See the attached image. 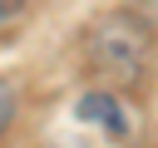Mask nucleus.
I'll return each mask as SVG.
<instances>
[{
  "label": "nucleus",
  "instance_id": "obj_1",
  "mask_svg": "<svg viewBox=\"0 0 158 148\" xmlns=\"http://www.w3.org/2000/svg\"><path fill=\"white\" fill-rule=\"evenodd\" d=\"M84 54H89V64H94L104 79L133 84V79H143V69H148L153 35H148V25H143L138 15L114 10V15L94 20V30H89V39H84Z\"/></svg>",
  "mask_w": 158,
  "mask_h": 148
},
{
  "label": "nucleus",
  "instance_id": "obj_2",
  "mask_svg": "<svg viewBox=\"0 0 158 148\" xmlns=\"http://www.w3.org/2000/svg\"><path fill=\"white\" fill-rule=\"evenodd\" d=\"M79 118H89V123H104L114 138H123V133H128V118H123V109H118L109 94H84V99H79Z\"/></svg>",
  "mask_w": 158,
  "mask_h": 148
},
{
  "label": "nucleus",
  "instance_id": "obj_3",
  "mask_svg": "<svg viewBox=\"0 0 158 148\" xmlns=\"http://www.w3.org/2000/svg\"><path fill=\"white\" fill-rule=\"evenodd\" d=\"M10 118H15V89L0 79V133L10 128Z\"/></svg>",
  "mask_w": 158,
  "mask_h": 148
},
{
  "label": "nucleus",
  "instance_id": "obj_4",
  "mask_svg": "<svg viewBox=\"0 0 158 148\" xmlns=\"http://www.w3.org/2000/svg\"><path fill=\"white\" fill-rule=\"evenodd\" d=\"M25 5H30V0H0V25L20 20V15H25Z\"/></svg>",
  "mask_w": 158,
  "mask_h": 148
}]
</instances>
